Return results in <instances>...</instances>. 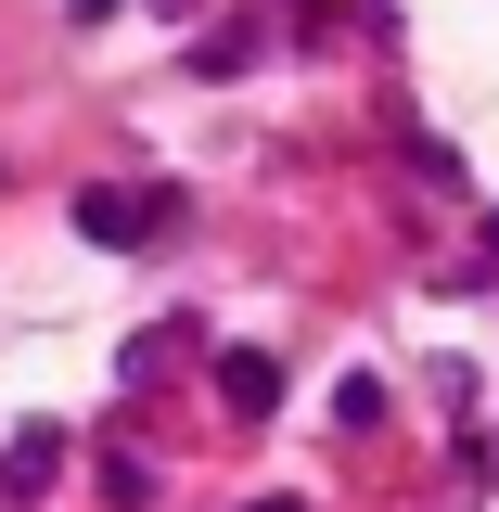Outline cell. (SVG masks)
I'll return each mask as SVG.
<instances>
[{
    "mask_svg": "<svg viewBox=\"0 0 499 512\" xmlns=\"http://www.w3.org/2000/svg\"><path fill=\"white\" fill-rule=\"evenodd\" d=\"M77 231H90V244L103 256H128V244H167V231H180V192H77Z\"/></svg>",
    "mask_w": 499,
    "mask_h": 512,
    "instance_id": "1",
    "label": "cell"
},
{
    "mask_svg": "<svg viewBox=\"0 0 499 512\" xmlns=\"http://www.w3.org/2000/svg\"><path fill=\"white\" fill-rule=\"evenodd\" d=\"M218 410H231V423H269V410H282V359H269V346H231V359H218Z\"/></svg>",
    "mask_w": 499,
    "mask_h": 512,
    "instance_id": "2",
    "label": "cell"
},
{
    "mask_svg": "<svg viewBox=\"0 0 499 512\" xmlns=\"http://www.w3.org/2000/svg\"><path fill=\"white\" fill-rule=\"evenodd\" d=\"M52 461H64V423H26V436H13V461H0V500L26 512L39 487H52Z\"/></svg>",
    "mask_w": 499,
    "mask_h": 512,
    "instance_id": "3",
    "label": "cell"
},
{
    "mask_svg": "<svg viewBox=\"0 0 499 512\" xmlns=\"http://www.w3.org/2000/svg\"><path fill=\"white\" fill-rule=\"evenodd\" d=\"M256 52H269V39H256V26H205V39H192V77H244Z\"/></svg>",
    "mask_w": 499,
    "mask_h": 512,
    "instance_id": "4",
    "label": "cell"
},
{
    "mask_svg": "<svg viewBox=\"0 0 499 512\" xmlns=\"http://www.w3.org/2000/svg\"><path fill=\"white\" fill-rule=\"evenodd\" d=\"M333 423H346V436H372V423H384V384L346 372V384H333Z\"/></svg>",
    "mask_w": 499,
    "mask_h": 512,
    "instance_id": "5",
    "label": "cell"
},
{
    "mask_svg": "<svg viewBox=\"0 0 499 512\" xmlns=\"http://www.w3.org/2000/svg\"><path fill=\"white\" fill-rule=\"evenodd\" d=\"M244 512H308V500H244Z\"/></svg>",
    "mask_w": 499,
    "mask_h": 512,
    "instance_id": "6",
    "label": "cell"
},
{
    "mask_svg": "<svg viewBox=\"0 0 499 512\" xmlns=\"http://www.w3.org/2000/svg\"><path fill=\"white\" fill-rule=\"evenodd\" d=\"M487 256H499V218H487Z\"/></svg>",
    "mask_w": 499,
    "mask_h": 512,
    "instance_id": "7",
    "label": "cell"
}]
</instances>
